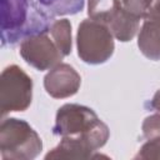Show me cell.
Listing matches in <instances>:
<instances>
[{
  "label": "cell",
  "mask_w": 160,
  "mask_h": 160,
  "mask_svg": "<svg viewBox=\"0 0 160 160\" xmlns=\"http://www.w3.org/2000/svg\"><path fill=\"white\" fill-rule=\"evenodd\" d=\"M54 16L36 0H1V46H14L26 38L50 31Z\"/></svg>",
  "instance_id": "1"
},
{
  "label": "cell",
  "mask_w": 160,
  "mask_h": 160,
  "mask_svg": "<svg viewBox=\"0 0 160 160\" xmlns=\"http://www.w3.org/2000/svg\"><path fill=\"white\" fill-rule=\"evenodd\" d=\"M52 134L81 140L96 151L106 144L110 130L92 109L79 104H65L56 112Z\"/></svg>",
  "instance_id": "2"
},
{
  "label": "cell",
  "mask_w": 160,
  "mask_h": 160,
  "mask_svg": "<svg viewBox=\"0 0 160 160\" xmlns=\"http://www.w3.org/2000/svg\"><path fill=\"white\" fill-rule=\"evenodd\" d=\"M41 150L40 136L25 120L2 119L0 124V154L4 160H32Z\"/></svg>",
  "instance_id": "3"
},
{
  "label": "cell",
  "mask_w": 160,
  "mask_h": 160,
  "mask_svg": "<svg viewBox=\"0 0 160 160\" xmlns=\"http://www.w3.org/2000/svg\"><path fill=\"white\" fill-rule=\"evenodd\" d=\"M79 58L90 65L106 62L114 54V35L110 29L92 19L80 22L76 34Z\"/></svg>",
  "instance_id": "4"
},
{
  "label": "cell",
  "mask_w": 160,
  "mask_h": 160,
  "mask_svg": "<svg viewBox=\"0 0 160 160\" xmlns=\"http://www.w3.org/2000/svg\"><path fill=\"white\" fill-rule=\"evenodd\" d=\"M90 19L106 25L119 41H130L138 32L140 20L130 15L120 0H88Z\"/></svg>",
  "instance_id": "5"
},
{
  "label": "cell",
  "mask_w": 160,
  "mask_h": 160,
  "mask_svg": "<svg viewBox=\"0 0 160 160\" xmlns=\"http://www.w3.org/2000/svg\"><path fill=\"white\" fill-rule=\"evenodd\" d=\"M32 99V80L18 65L6 66L0 78L1 116L11 111H25Z\"/></svg>",
  "instance_id": "6"
},
{
  "label": "cell",
  "mask_w": 160,
  "mask_h": 160,
  "mask_svg": "<svg viewBox=\"0 0 160 160\" xmlns=\"http://www.w3.org/2000/svg\"><path fill=\"white\" fill-rule=\"evenodd\" d=\"M21 58L39 71L50 70L61 62L64 55L49 32L26 38L20 42Z\"/></svg>",
  "instance_id": "7"
},
{
  "label": "cell",
  "mask_w": 160,
  "mask_h": 160,
  "mask_svg": "<svg viewBox=\"0 0 160 160\" xmlns=\"http://www.w3.org/2000/svg\"><path fill=\"white\" fill-rule=\"evenodd\" d=\"M81 78L78 71L69 64L60 62L45 75L44 88L54 99H65L78 92Z\"/></svg>",
  "instance_id": "8"
},
{
  "label": "cell",
  "mask_w": 160,
  "mask_h": 160,
  "mask_svg": "<svg viewBox=\"0 0 160 160\" xmlns=\"http://www.w3.org/2000/svg\"><path fill=\"white\" fill-rule=\"evenodd\" d=\"M141 54L150 60H160V0H155L144 19L138 36Z\"/></svg>",
  "instance_id": "9"
},
{
  "label": "cell",
  "mask_w": 160,
  "mask_h": 160,
  "mask_svg": "<svg viewBox=\"0 0 160 160\" xmlns=\"http://www.w3.org/2000/svg\"><path fill=\"white\" fill-rule=\"evenodd\" d=\"M108 158L106 155L95 154L84 141L72 138H61V141L56 148L45 155V159H98Z\"/></svg>",
  "instance_id": "10"
},
{
  "label": "cell",
  "mask_w": 160,
  "mask_h": 160,
  "mask_svg": "<svg viewBox=\"0 0 160 160\" xmlns=\"http://www.w3.org/2000/svg\"><path fill=\"white\" fill-rule=\"evenodd\" d=\"M39 5L51 16L75 15L85 6V0H36Z\"/></svg>",
  "instance_id": "11"
},
{
  "label": "cell",
  "mask_w": 160,
  "mask_h": 160,
  "mask_svg": "<svg viewBox=\"0 0 160 160\" xmlns=\"http://www.w3.org/2000/svg\"><path fill=\"white\" fill-rule=\"evenodd\" d=\"M50 36L60 49L64 56H68L71 52V24L68 19H60V20H54L51 24Z\"/></svg>",
  "instance_id": "12"
},
{
  "label": "cell",
  "mask_w": 160,
  "mask_h": 160,
  "mask_svg": "<svg viewBox=\"0 0 160 160\" xmlns=\"http://www.w3.org/2000/svg\"><path fill=\"white\" fill-rule=\"evenodd\" d=\"M121 2L124 9L130 15H132L138 20H142L150 11L154 0H121Z\"/></svg>",
  "instance_id": "13"
},
{
  "label": "cell",
  "mask_w": 160,
  "mask_h": 160,
  "mask_svg": "<svg viewBox=\"0 0 160 160\" xmlns=\"http://www.w3.org/2000/svg\"><path fill=\"white\" fill-rule=\"evenodd\" d=\"M135 159H160V136L148 139V141L140 148Z\"/></svg>",
  "instance_id": "14"
},
{
  "label": "cell",
  "mask_w": 160,
  "mask_h": 160,
  "mask_svg": "<svg viewBox=\"0 0 160 160\" xmlns=\"http://www.w3.org/2000/svg\"><path fill=\"white\" fill-rule=\"evenodd\" d=\"M142 135L146 139L160 136V114H152L148 116L142 122Z\"/></svg>",
  "instance_id": "15"
},
{
  "label": "cell",
  "mask_w": 160,
  "mask_h": 160,
  "mask_svg": "<svg viewBox=\"0 0 160 160\" xmlns=\"http://www.w3.org/2000/svg\"><path fill=\"white\" fill-rule=\"evenodd\" d=\"M145 106H146L149 110H152V111H156V112L160 114V89L154 94L152 99H151L149 102H146Z\"/></svg>",
  "instance_id": "16"
}]
</instances>
